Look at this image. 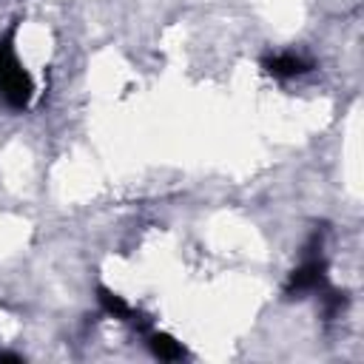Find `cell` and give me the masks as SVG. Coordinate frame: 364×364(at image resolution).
Masks as SVG:
<instances>
[{"label":"cell","mask_w":364,"mask_h":364,"mask_svg":"<svg viewBox=\"0 0 364 364\" xmlns=\"http://www.w3.org/2000/svg\"><path fill=\"white\" fill-rule=\"evenodd\" d=\"M262 68H264L270 77L290 80V77L307 74L313 65H310V60H304V57L296 54V51H282V54H270V57H264V60H262Z\"/></svg>","instance_id":"obj_3"},{"label":"cell","mask_w":364,"mask_h":364,"mask_svg":"<svg viewBox=\"0 0 364 364\" xmlns=\"http://www.w3.org/2000/svg\"><path fill=\"white\" fill-rule=\"evenodd\" d=\"M148 347L162 361H179L185 355V347L168 333H148Z\"/></svg>","instance_id":"obj_5"},{"label":"cell","mask_w":364,"mask_h":364,"mask_svg":"<svg viewBox=\"0 0 364 364\" xmlns=\"http://www.w3.org/2000/svg\"><path fill=\"white\" fill-rule=\"evenodd\" d=\"M14 34H17V20L0 37V100L9 108L23 111V108H28V102L34 97V82H31V74L23 68V63L14 54Z\"/></svg>","instance_id":"obj_1"},{"label":"cell","mask_w":364,"mask_h":364,"mask_svg":"<svg viewBox=\"0 0 364 364\" xmlns=\"http://www.w3.org/2000/svg\"><path fill=\"white\" fill-rule=\"evenodd\" d=\"M97 301H100V307L108 313V316H114V318H119V321H134L136 324V313H134V307L122 299V296H117L114 290H108V287H97Z\"/></svg>","instance_id":"obj_4"},{"label":"cell","mask_w":364,"mask_h":364,"mask_svg":"<svg viewBox=\"0 0 364 364\" xmlns=\"http://www.w3.org/2000/svg\"><path fill=\"white\" fill-rule=\"evenodd\" d=\"M287 296H301V293H327V262L321 256V239L318 233L313 236V242L307 245V253L301 259V264L290 273L287 279Z\"/></svg>","instance_id":"obj_2"},{"label":"cell","mask_w":364,"mask_h":364,"mask_svg":"<svg viewBox=\"0 0 364 364\" xmlns=\"http://www.w3.org/2000/svg\"><path fill=\"white\" fill-rule=\"evenodd\" d=\"M0 361H23L17 353H0Z\"/></svg>","instance_id":"obj_6"}]
</instances>
